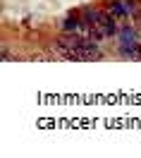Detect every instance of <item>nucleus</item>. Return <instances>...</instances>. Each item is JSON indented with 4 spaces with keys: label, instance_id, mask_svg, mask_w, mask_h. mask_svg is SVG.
<instances>
[{
    "label": "nucleus",
    "instance_id": "obj_2",
    "mask_svg": "<svg viewBox=\"0 0 141 158\" xmlns=\"http://www.w3.org/2000/svg\"><path fill=\"white\" fill-rule=\"evenodd\" d=\"M74 58H77V60H98V58H101V53H98V48H93L91 43L84 41L79 48L74 50Z\"/></svg>",
    "mask_w": 141,
    "mask_h": 158
},
{
    "label": "nucleus",
    "instance_id": "obj_4",
    "mask_svg": "<svg viewBox=\"0 0 141 158\" xmlns=\"http://www.w3.org/2000/svg\"><path fill=\"white\" fill-rule=\"evenodd\" d=\"M110 10H112V15H117V17H124V15H127V5H122V2H112L110 5Z\"/></svg>",
    "mask_w": 141,
    "mask_h": 158
},
{
    "label": "nucleus",
    "instance_id": "obj_3",
    "mask_svg": "<svg viewBox=\"0 0 141 158\" xmlns=\"http://www.w3.org/2000/svg\"><path fill=\"white\" fill-rule=\"evenodd\" d=\"M134 43H136L134 34H131V31L127 29L124 34H122V46H124V50H127V53H131V50H134Z\"/></svg>",
    "mask_w": 141,
    "mask_h": 158
},
{
    "label": "nucleus",
    "instance_id": "obj_1",
    "mask_svg": "<svg viewBox=\"0 0 141 158\" xmlns=\"http://www.w3.org/2000/svg\"><path fill=\"white\" fill-rule=\"evenodd\" d=\"M86 24H89V31L93 34V39H108L115 34V22L103 12H91L86 17Z\"/></svg>",
    "mask_w": 141,
    "mask_h": 158
}]
</instances>
